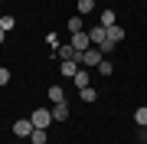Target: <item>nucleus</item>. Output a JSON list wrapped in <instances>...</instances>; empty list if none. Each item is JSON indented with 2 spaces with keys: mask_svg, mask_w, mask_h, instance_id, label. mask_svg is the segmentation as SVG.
I'll return each mask as SVG.
<instances>
[{
  "mask_svg": "<svg viewBox=\"0 0 147 144\" xmlns=\"http://www.w3.org/2000/svg\"><path fill=\"white\" fill-rule=\"evenodd\" d=\"M101 59H105V53L95 46V49H85V53H82L79 66H85V69H98V62H101Z\"/></svg>",
  "mask_w": 147,
  "mask_h": 144,
  "instance_id": "f257e3e1",
  "label": "nucleus"
},
{
  "mask_svg": "<svg viewBox=\"0 0 147 144\" xmlns=\"http://www.w3.org/2000/svg\"><path fill=\"white\" fill-rule=\"evenodd\" d=\"M88 39H92V46H105L108 43V30L101 26V23H92L88 26Z\"/></svg>",
  "mask_w": 147,
  "mask_h": 144,
  "instance_id": "f03ea898",
  "label": "nucleus"
},
{
  "mask_svg": "<svg viewBox=\"0 0 147 144\" xmlns=\"http://www.w3.org/2000/svg\"><path fill=\"white\" fill-rule=\"evenodd\" d=\"M30 121H33V128H46V124L56 121V118H53V112H49V108H36V112L30 115Z\"/></svg>",
  "mask_w": 147,
  "mask_h": 144,
  "instance_id": "7ed1b4c3",
  "label": "nucleus"
},
{
  "mask_svg": "<svg viewBox=\"0 0 147 144\" xmlns=\"http://www.w3.org/2000/svg\"><path fill=\"white\" fill-rule=\"evenodd\" d=\"M69 46H75V49H79V53H85V49H92L88 30H85V33H72V39H69Z\"/></svg>",
  "mask_w": 147,
  "mask_h": 144,
  "instance_id": "20e7f679",
  "label": "nucleus"
},
{
  "mask_svg": "<svg viewBox=\"0 0 147 144\" xmlns=\"http://www.w3.org/2000/svg\"><path fill=\"white\" fill-rule=\"evenodd\" d=\"M13 134H16V138H30V134H33V121H30V118H20V121L13 124Z\"/></svg>",
  "mask_w": 147,
  "mask_h": 144,
  "instance_id": "39448f33",
  "label": "nucleus"
},
{
  "mask_svg": "<svg viewBox=\"0 0 147 144\" xmlns=\"http://www.w3.org/2000/svg\"><path fill=\"white\" fill-rule=\"evenodd\" d=\"M72 82H75V89H79V92H82V89H88V85H92V72L79 69V72L72 75Z\"/></svg>",
  "mask_w": 147,
  "mask_h": 144,
  "instance_id": "423d86ee",
  "label": "nucleus"
},
{
  "mask_svg": "<svg viewBox=\"0 0 147 144\" xmlns=\"http://www.w3.org/2000/svg\"><path fill=\"white\" fill-rule=\"evenodd\" d=\"M59 72H62L65 79H72V75L79 72V62H72V59H62V66H59Z\"/></svg>",
  "mask_w": 147,
  "mask_h": 144,
  "instance_id": "0eeeda50",
  "label": "nucleus"
},
{
  "mask_svg": "<svg viewBox=\"0 0 147 144\" xmlns=\"http://www.w3.org/2000/svg\"><path fill=\"white\" fill-rule=\"evenodd\" d=\"M121 39H124V30H121L118 23H115V26H108V43H111V46H118Z\"/></svg>",
  "mask_w": 147,
  "mask_h": 144,
  "instance_id": "6e6552de",
  "label": "nucleus"
},
{
  "mask_svg": "<svg viewBox=\"0 0 147 144\" xmlns=\"http://www.w3.org/2000/svg\"><path fill=\"white\" fill-rule=\"evenodd\" d=\"M53 118H56V121H69V105H65V101L53 105Z\"/></svg>",
  "mask_w": 147,
  "mask_h": 144,
  "instance_id": "1a4fd4ad",
  "label": "nucleus"
},
{
  "mask_svg": "<svg viewBox=\"0 0 147 144\" xmlns=\"http://www.w3.org/2000/svg\"><path fill=\"white\" fill-rule=\"evenodd\" d=\"M98 23H101V26H105V30H108V26H115V23H118V16H115V10H105V13L98 16Z\"/></svg>",
  "mask_w": 147,
  "mask_h": 144,
  "instance_id": "9d476101",
  "label": "nucleus"
},
{
  "mask_svg": "<svg viewBox=\"0 0 147 144\" xmlns=\"http://www.w3.org/2000/svg\"><path fill=\"white\" fill-rule=\"evenodd\" d=\"M46 95H49V101H53V105H59V101H65V92L59 89V85H53V89L46 92Z\"/></svg>",
  "mask_w": 147,
  "mask_h": 144,
  "instance_id": "9b49d317",
  "label": "nucleus"
},
{
  "mask_svg": "<svg viewBox=\"0 0 147 144\" xmlns=\"http://www.w3.org/2000/svg\"><path fill=\"white\" fill-rule=\"evenodd\" d=\"M85 16H72V20H69V33H85Z\"/></svg>",
  "mask_w": 147,
  "mask_h": 144,
  "instance_id": "f8f14e48",
  "label": "nucleus"
},
{
  "mask_svg": "<svg viewBox=\"0 0 147 144\" xmlns=\"http://www.w3.org/2000/svg\"><path fill=\"white\" fill-rule=\"evenodd\" d=\"M75 10H79V16L92 13V10H95V0H79V3H75Z\"/></svg>",
  "mask_w": 147,
  "mask_h": 144,
  "instance_id": "ddd939ff",
  "label": "nucleus"
},
{
  "mask_svg": "<svg viewBox=\"0 0 147 144\" xmlns=\"http://www.w3.org/2000/svg\"><path fill=\"white\" fill-rule=\"evenodd\" d=\"M30 141H33V144H46V128H33Z\"/></svg>",
  "mask_w": 147,
  "mask_h": 144,
  "instance_id": "4468645a",
  "label": "nucleus"
},
{
  "mask_svg": "<svg viewBox=\"0 0 147 144\" xmlns=\"http://www.w3.org/2000/svg\"><path fill=\"white\" fill-rule=\"evenodd\" d=\"M79 98H82V101H95V98H98V92L88 85V89H82V92H79Z\"/></svg>",
  "mask_w": 147,
  "mask_h": 144,
  "instance_id": "2eb2a0df",
  "label": "nucleus"
},
{
  "mask_svg": "<svg viewBox=\"0 0 147 144\" xmlns=\"http://www.w3.org/2000/svg\"><path fill=\"white\" fill-rule=\"evenodd\" d=\"M111 72H115V66H111L108 59H101L98 62V75H111Z\"/></svg>",
  "mask_w": 147,
  "mask_h": 144,
  "instance_id": "dca6fc26",
  "label": "nucleus"
},
{
  "mask_svg": "<svg viewBox=\"0 0 147 144\" xmlns=\"http://www.w3.org/2000/svg\"><path fill=\"white\" fill-rule=\"evenodd\" d=\"M134 121L141 124V128H147V108H137V112H134Z\"/></svg>",
  "mask_w": 147,
  "mask_h": 144,
  "instance_id": "f3484780",
  "label": "nucleus"
},
{
  "mask_svg": "<svg viewBox=\"0 0 147 144\" xmlns=\"http://www.w3.org/2000/svg\"><path fill=\"white\" fill-rule=\"evenodd\" d=\"M13 23H16L13 16H0V30H3V33H10V30H13Z\"/></svg>",
  "mask_w": 147,
  "mask_h": 144,
  "instance_id": "a211bd4d",
  "label": "nucleus"
},
{
  "mask_svg": "<svg viewBox=\"0 0 147 144\" xmlns=\"http://www.w3.org/2000/svg\"><path fill=\"white\" fill-rule=\"evenodd\" d=\"M7 82H10V69H3V66H0V89H3Z\"/></svg>",
  "mask_w": 147,
  "mask_h": 144,
  "instance_id": "6ab92c4d",
  "label": "nucleus"
},
{
  "mask_svg": "<svg viewBox=\"0 0 147 144\" xmlns=\"http://www.w3.org/2000/svg\"><path fill=\"white\" fill-rule=\"evenodd\" d=\"M3 36H7V33H3V30H0V43H3Z\"/></svg>",
  "mask_w": 147,
  "mask_h": 144,
  "instance_id": "aec40b11",
  "label": "nucleus"
},
{
  "mask_svg": "<svg viewBox=\"0 0 147 144\" xmlns=\"http://www.w3.org/2000/svg\"><path fill=\"white\" fill-rule=\"evenodd\" d=\"M95 3H98V0H95Z\"/></svg>",
  "mask_w": 147,
  "mask_h": 144,
  "instance_id": "412c9836",
  "label": "nucleus"
}]
</instances>
